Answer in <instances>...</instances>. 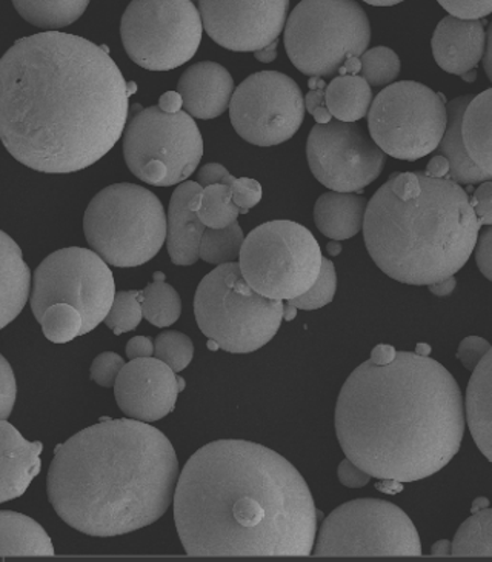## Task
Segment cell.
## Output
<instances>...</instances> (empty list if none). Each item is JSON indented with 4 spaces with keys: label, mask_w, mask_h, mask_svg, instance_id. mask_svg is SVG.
I'll return each mask as SVG.
<instances>
[{
    "label": "cell",
    "mask_w": 492,
    "mask_h": 562,
    "mask_svg": "<svg viewBox=\"0 0 492 562\" xmlns=\"http://www.w3.org/2000/svg\"><path fill=\"white\" fill-rule=\"evenodd\" d=\"M135 91L105 47L67 33L24 37L0 59V140L34 171L85 170L124 135Z\"/></svg>",
    "instance_id": "cell-1"
},
{
    "label": "cell",
    "mask_w": 492,
    "mask_h": 562,
    "mask_svg": "<svg viewBox=\"0 0 492 562\" xmlns=\"http://www.w3.org/2000/svg\"><path fill=\"white\" fill-rule=\"evenodd\" d=\"M190 557H308L318 510L291 462L261 443L222 439L197 450L174 488Z\"/></svg>",
    "instance_id": "cell-2"
},
{
    "label": "cell",
    "mask_w": 492,
    "mask_h": 562,
    "mask_svg": "<svg viewBox=\"0 0 492 562\" xmlns=\"http://www.w3.org/2000/svg\"><path fill=\"white\" fill-rule=\"evenodd\" d=\"M465 423L453 374L411 351L358 366L335 405L345 457L369 476L394 483L425 480L448 465L459 453Z\"/></svg>",
    "instance_id": "cell-3"
},
{
    "label": "cell",
    "mask_w": 492,
    "mask_h": 562,
    "mask_svg": "<svg viewBox=\"0 0 492 562\" xmlns=\"http://www.w3.org/2000/svg\"><path fill=\"white\" fill-rule=\"evenodd\" d=\"M178 477V457L162 431L142 420L106 419L57 447L47 491L72 529L119 537L167 514Z\"/></svg>",
    "instance_id": "cell-4"
},
{
    "label": "cell",
    "mask_w": 492,
    "mask_h": 562,
    "mask_svg": "<svg viewBox=\"0 0 492 562\" xmlns=\"http://www.w3.org/2000/svg\"><path fill=\"white\" fill-rule=\"evenodd\" d=\"M480 227L460 183L394 173L366 205L362 231L385 274L403 284L430 285L464 269Z\"/></svg>",
    "instance_id": "cell-5"
},
{
    "label": "cell",
    "mask_w": 492,
    "mask_h": 562,
    "mask_svg": "<svg viewBox=\"0 0 492 562\" xmlns=\"http://www.w3.org/2000/svg\"><path fill=\"white\" fill-rule=\"evenodd\" d=\"M83 232L91 250L108 266H144L167 239V213L152 191L136 183H114L88 205Z\"/></svg>",
    "instance_id": "cell-6"
},
{
    "label": "cell",
    "mask_w": 492,
    "mask_h": 562,
    "mask_svg": "<svg viewBox=\"0 0 492 562\" xmlns=\"http://www.w3.org/2000/svg\"><path fill=\"white\" fill-rule=\"evenodd\" d=\"M284 301L255 293L239 262L222 263L207 274L194 297V315L202 333L228 353H253L277 335Z\"/></svg>",
    "instance_id": "cell-7"
},
{
    "label": "cell",
    "mask_w": 492,
    "mask_h": 562,
    "mask_svg": "<svg viewBox=\"0 0 492 562\" xmlns=\"http://www.w3.org/2000/svg\"><path fill=\"white\" fill-rule=\"evenodd\" d=\"M371 42V24L356 0H302L286 19L285 48L294 67L325 78Z\"/></svg>",
    "instance_id": "cell-8"
},
{
    "label": "cell",
    "mask_w": 492,
    "mask_h": 562,
    "mask_svg": "<svg viewBox=\"0 0 492 562\" xmlns=\"http://www.w3.org/2000/svg\"><path fill=\"white\" fill-rule=\"evenodd\" d=\"M322 258L319 243L307 227L293 221H271L243 239L239 267L255 293L289 301L311 289Z\"/></svg>",
    "instance_id": "cell-9"
},
{
    "label": "cell",
    "mask_w": 492,
    "mask_h": 562,
    "mask_svg": "<svg viewBox=\"0 0 492 562\" xmlns=\"http://www.w3.org/2000/svg\"><path fill=\"white\" fill-rule=\"evenodd\" d=\"M124 156L129 171L148 186H178L197 170L204 139L186 111L165 113L150 106L124 130Z\"/></svg>",
    "instance_id": "cell-10"
},
{
    "label": "cell",
    "mask_w": 492,
    "mask_h": 562,
    "mask_svg": "<svg viewBox=\"0 0 492 562\" xmlns=\"http://www.w3.org/2000/svg\"><path fill=\"white\" fill-rule=\"evenodd\" d=\"M314 557H421L410 516L388 501L354 499L335 508L316 535Z\"/></svg>",
    "instance_id": "cell-11"
},
{
    "label": "cell",
    "mask_w": 492,
    "mask_h": 562,
    "mask_svg": "<svg viewBox=\"0 0 492 562\" xmlns=\"http://www.w3.org/2000/svg\"><path fill=\"white\" fill-rule=\"evenodd\" d=\"M366 116L377 147L385 155L410 162L437 150L448 121L445 95L413 80L381 90Z\"/></svg>",
    "instance_id": "cell-12"
},
{
    "label": "cell",
    "mask_w": 492,
    "mask_h": 562,
    "mask_svg": "<svg viewBox=\"0 0 492 562\" xmlns=\"http://www.w3.org/2000/svg\"><path fill=\"white\" fill-rule=\"evenodd\" d=\"M121 34L133 63L145 70L170 71L196 55L204 25L191 0H133Z\"/></svg>",
    "instance_id": "cell-13"
},
{
    "label": "cell",
    "mask_w": 492,
    "mask_h": 562,
    "mask_svg": "<svg viewBox=\"0 0 492 562\" xmlns=\"http://www.w3.org/2000/svg\"><path fill=\"white\" fill-rule=\"evenodd\" d=\"M116 294L108 263L93 250L70 247L44 259L33 277L32 310L41 321L53 304H68L82 316V335L104 323Z\"/></svg>",
    "instance_id": "cell-14"
},
{
    "label": "cell",
    "mask_w": 492,
    "mask_h": 562,
    "mask_svg": "<svg viewBox=\"0 0 492 562\" xmlns=\"http://www.w3.org/2000/svg\"><path fill=\"white\" fill-rule=\"evenodd\" d=\"M228 109L236 133L258 147L286 143L305 120L302 90L278 71L254 72L243 80L232 91Z\"/></svg>",
    "instance_id": "cell-15"
},
{
    "label": "cell",
    "mask_w": 492,
    "mask_h": 562,
    "mask_svg": "<svg viewBox=\"0 0 492 562\" xmlns=\"http://www.w3.org/2000/svg\"><path fill=\"white\" fill-rule=\"evenodd\" d=\"M311 173L339 193H364L384 171L387 155L354 122L330 121L311 130L307 143Z\"/></svg>",
    "instance_id": "cell-16"
},
{
    "label": "cell",
    "mask_w": 492,
    "mask_h": 562,
    "mask_svg": "<svg viewBox=\"0 0 492 562\" xmlns=\"http://www.w3.org/2000/svg\"><path fill=\"white\" fill-rule=\"evenodd\" d=\"M202 25L220 47L259 52L278 40L289 0H199Z\"/></svg>",
    "instance_id": "cell-17"
},
{
    "label": "cell",
    "mask_w": 492,
    "mask_h": 562,
    "mask_svg": "<svg viewBox=\"0 0 492 562\" xmlns=\"http://www.w3.org/2000/svg\"><path fill=\"white\" fill-rule=\"evenodd\" d=\"M185 381L158 358L131 359L114 382L117 405L128 418L156 423L174 411Z\"/></svg>",
    "instance_id": "cell-18"
},
{
    "label": "cell",
    "mask_w": 492,
    "mask_h": 562,
    "mask_svg": "<svg viewBox=\"0 0 492 562\" xmlns=\"http://www.w3.org/2000/svg\"><path fill=\"white\" fill-rule=\"evenodd\" d=\"M234 80L230 71L216 63L191 65L178 83L182 109L196 120H215L230 106Z\"/></svg>",
    "instance_id": "cell-19"
},
{
    "label": "cell",
    "mask_w": 492,
    "mask_h": 562,
    "mask_svg": "<svg viewBox=\"0 0 492 562\" xmlns=\"http://www.w3.org/2000/svg\"><path fill=\"white\" fill-rule=\"evenodd\" d=\"M487 47L484 22L448 16L438 22L433 36V55L438 67L461 76L474 70Z\"/></svg>",
    "instance_id": "cell-20"
},
{
    "label": "cell",
    "mask_w": 492,
    "mask_h": 562,
    "mask_svg": "<svg viewBox=\"0 0 492 562\" xmlns=\"http://www.w3.org/2000/svg\"><path fill=\"white\" fill-rule=\"evenodd\" d=\"M41 442L26 441L16 427L0 420V504L24 495L41 473Z\"/></svg>",
    "instance_id": "cell-21"
},
{
    "label": "cell",
    "mask_w": 492,
    "mask_h": 562,
    "mask_svg": "<svg viewBox=\"0 0 492 562\" xmlns=\"http://www.w3.org/2000/svg\"><path fill=\"white\" fill-rule=\"evenodd\" d=\"M202 190L199 182H182L171 196L167 216L168 255L175 266H193L199 261L201 238L205 232L191 199Z\"/></svg>",
    "instance_id": "cell-22"
},
{
    "label": "cell",
    "mask_w": 492,
    "mask_h": 562,
    "mask_svg": "<svg viewBox=\"0 0 492 562\" xmlns=\"http://www.w3.org/2000/svg\"><path fill=\"white\" fill-rule=\"evenodd\" d=\"M32 289V271L21 247L0 231V330L24 310Z\"/></svg>",
    "instance_id": "cell-23"
},
{
    "label": "cell",
    "mask_w": 492,
    "mask_h": 562,
    "mask_svg": "<svg viewBox=\"0 0 492 562\" xmlns=\"http://www.w3.org/2000/svg\"><path fill=\"white\" fill-rule=\"evenodd\" d=\"M368 199L356 193L330 191L316 202L314 221L322 235L333 240L354 238L364 227Z\"/></svg>",
    "instance_id": "cell-24"
},
{
    "label": "cell",
    "mask_w": 492,
    "mask_h": 562,
    "mask_svg": "<svg viewBox=\"0 0 492 562\" xmlns=\"http://www.w3.org/2000/svg\"><path fill=\"white\" fill-rule=\"evenodd\" d=\"M474 95H460L454 99L446 105V128L444 136H442L440 144L437 150L442 156H445L449 162V179L464 186H474V183H482L491 181L492 175L483 171L482 168L476 166L469 159L467 148H465L464 139H461V116L467 109L468 103Z\"/></svg>",
    "instance_id": "cell-25"
},
{
    "label": "cell",
    "mask_w": 492,
    "mask_h": 562,
    "mask_svg": "<svg viewBox=\"0 0 492 562\" xmlns=\"http://www.w3.org/2000/svg\"><path fill=\"white\" fill-rule=\"evenodd\" d=\"M492 351L484 355L482 361L472 370L467 390L464 411L467 412L468 427L480 452L492 461Z\"/></svg>",
    "instance_id": "cell-26"
},
{
    "label": "cell",
    "mask_w": 492,
    "mask_h": 562,
    "mask_svg": "<svg viewBox=\"0 0 492 562\" xmlns=\"http://www.w3.org/2000/svg\"><path fill=\"white\" fill-rule=\"evenodd\" d=\"M52 538L39 522L16 512H0V557H53Z\"/></svg>",
    "instance_id": "cell-27"
},
{
    "label": "cell",
    "mask_w": 492,
    "mask_h": 562,
    "mask_svg": "<svg viewBox=\"0 0 492 562\" xmlns=\"http://www.w3.org/2000/svg\"><path fill=\"white\" fill-rule=\"evenodd\" d=\"M491 105L492 90L474 95L461 116V139L469 159L487 173L492 175L491 159Z\"/></svg>",
    "instance_id": "cell-28"
},
{
    "label": "cell",
    "mask_w": 492,
    "mask_h": 562,
    "mask_svg": "<svg viewBox=\"0 0 492 562\" xmlns=\"http://www.w3.org/2000/svg\"><path fill=\"white\" fill-rule=\"evenodd\" d=\"M373 91L362 76L341 75L325 88V103L335 121L357 122L368 114Z\"/></svg>",
    "instance_id": "cell-29"
},
{
    "label": "cell",
    "mask_w": 492,
    "mask_h": 562,
    "mask_svg": "<svg viewBox=\"0 0 492 562\" xmlns=\"http://www.w3.org/2000/svg\"><path fill=\"white\" fill-rule=\"evenodd\" d=\"M13 5L28 24L57 30L79 21L90 0H13Z\"/></svg>",
    "instance_id": "cell-30"
},
{
    "label": "cell",
    "mask_w": 492,
    "mask_h": 562,
    "mask_svg": "<svg viewBox=\"0 0 492 562\" xmlns=\"http://www.w3.org/2000/svg\"><path fill=\"white\" fill-rule=\"evenodd\" d=\"M140 305L148 323L160 328L178 323L182 313L181 296L167 284L163 273H156L155 282L140 292Z\"/></svg>",
    "instance_id": "cell-31"
},
{
    "label": "cell",
    "mask_w": 492,
    "mask_h": 562,
    "mask_svg": "<svg viewBox=\"0 0 492 562\" xmlns=\"http://www.w3.org/2000/svg\"><path fill=\"white\" fill-rule=\"evenodd\" d=\"M197 217L207 228H225L238 221L242 210L232 202V191L225 183L202 187L197 198Z\"/></svg>",
    "instance_id": "cell-32"
},
{
    "label": "cell",
    "mask_w": 492,
    "mask_h": 562,
    "mask_svg": "<svg viewBox=\"0 0 492 562\" xmlns=\"http://www.w3.org/2000/svg\"><path fill=\"white\" fill-rule=\"evenodd\" d=\"M491 521V508L484 507L461 524L451 542L453 557H492Z\"/></svg>",
    "instance_id": "cell-33"
},
{
    "label": "cell",
    "mask_w": 492,
    "mask_h": 562,
    "mask_svg": "<svg viewBox=\"0 0 492 562\" xmlns=\"http://www.w3.org/2000/svg\"><path fill=\"white\" fill-rule=\"evenodd\" d=\"M243 235L238 221L225 228H205L201 238L199 259L213 266L236 262L242 248Z\"/></svg>",
    "instance_id": "cell-34"
},
{
    "label": "cell",
    "mask_w": 492,
    "mask_h": 562,
    "mask_svg": "<svg viewBox=\"0 0 492 562\" xmlns=\"http://www.w3.org/2000/svg\"><path fill=\"white\" fill-rule=\"evenodd\" d=\"M197 182L202 187L213 186V183H225L232 191V202L247 214L248 210L253 209L262 201V186L254 179L234 178L220 164L211 162L201 168L197 173Z\"/></svg>",
    "instance_id": "cell-35"
},
{
    "label": "cell",
    "mask_w": 492,
    "mask_h": 562,
    "mask_svg": "<svg viewBox=\"0 0 492 562\" xmlns=\"http://www.w3.org/2000/svg\"><path fill=\"white\" fill-rule=\"evenodd\" d=\"M39 323L45 338L55 344H67L82 335V316L78 310L62 302L49 305Z\"/></svg>",
    "instance_id": "cell-36"
},
{
    "label": "cell",
    "mask_w": 492,
    "mask_h": 562,
    "mask_svg": "<svg viewBox=\"0 0 492 562\" xmlns=\"http://www.w3.org/2000/svg\"><path fill=\"white\" fill-rule=\"evenodd\" d=\"M358 60H361L362 78L369 83V87L388 86L400 75V59L391 48L366 49Z\"/></svg>",
    "instance_id": "cell-37"
},
{
    "label": "cell",
    "mask_w": 492,
    "mask_h": 562,
    "mask_svg": "<svg viewBox=\"0 0 492 562\" xmlns=\"http://www.w3.org/2000/svg\"><path fill=\"white\" fill-rule=\"evenodd\" d=\"M155 357L165 362L173 372L181 373L193 361V341L181 331L160 333L155 342Z\"/></svg>",
    "instance_id": "cell-38"
},
{
    "label": "cell",
    "mask_w": 492,
    "mask_h": 562,
    "mask_svg": "<svg viewBox=\"0 0 492 562\" xmlns=\"http://www.w3.org/2000/svg\"><path fill=\"white\" fill-rule=\"evenodd\" d=\"M142 305H140V292L129 290L114 294L112 308L105 316V324L114 331V335H122L136 330L137 325L142 321Z\"/></svg>",
    "instance_id": "cell-39"
},
{
    "label": "cell",
    "mask_w": 492,
    "mask_h": 562,
    "mask_svg": "<svg viewBox=\"0 0 492 562\" xmlns=\"http://www.w3.org/2000/svg\"><path fill=\"white\" fill-rule=\"evenodd\" d=\"M337 290V274L334 263L330 259L322 258V267L314 284L302 296L286 301L294 308L318 310L333 302Z\"/></svg>",
    "instance_id": "cell-40"
},
{
    "label": "cell",
    "mask_w": 492,
    "mask_h": 562,
    "mask_svg": "<svg viewBox=\"0 0 492 562\" xmlns=\"http://www.w3.org/2000/svg\"><path fill=\"white\" fill-rule=\"evenodd\" d=\"M124 366V358H121L119 355L112 353V351L99 355L91 366V380L101 387L112 389Z\"/></svg>",
    "instance_id": "cell-41"
},
{
    "label": "cell",
    "mask_w": 492,
    "mask_h": 562,
    "mask_svg": "<svg viewBox=\"0 0 492 562\" xmlns=\"http://www.w3.org/2000/svg\"><path fill=\"white\" fill-rule=\"evenodd\" d=\"M18 385L10 362L0 355V420L9 419L16 404Z\"/></svg>",
    "instance_id": "cell-42"
},
{
    "label": "cell",
    "mask_w": 492,
    "mask_h": 562,
    "mask_svg": "<svg viewBox=\"0 0 492 562\" xmlns=\"http://www.w3.org/2000/svg\"><path fill=\"white\" fill-rule=\"evenodd\" d=\"M308 86H310V91H308L307 98H305V109L308 110V113L312 114L318 124H328V122L333 121V116L328 111L325 103V80L311 76Z\"/></svg>",
    "instance_id": "cell-43"
},
{
    "label": "cell",
    "mask_w": 492,
    "mask_h": 562,
    "mask_svg": "<svg viewBox=\"0 0 492 562\" xmlns=\"http://www.w3.org/2000/svg\"><path fill=\"white\" fill-rule=\"evenodd\" d=\"M438 3L459 19H483L492 11V0H438Z\"/></svg>",
    "instance_id": "cell-44"
},
{
    "label": "cell",
    "mask_w": 492,
    "mask_h": 562,
    "mask_svg": "<svg viewBox=\"0 0 492 562\" xmlns=\"http://www.w3.org/2000/svg\"><path fill=\"white\" fill-rule=\"evenodd\" d=\"M490 350L491 346L487 339L479 338V336H469V338L461 341L459 350H457V358L465 366V369L474 370Z\"/></svg>",
    "instance_id": "cell-45"
},
{
    "label": "cell",
    "mask_w": 492,
    "mask_h": 562,
    "mask_svg": "<svg viewBox=\"0 0 492 562\" xmlns=\"http://www.w3.org/2000/svg\"><path fill=\"white\" fill-rule=\"evenodd\" d=\"M492 183L484 181L480 183L479 189L476 190L474 196L469 199L471 201L472 210H474L477 221L480 225L492 224Z\"/></svg>",
    "instance_id": "cell-46"
},
{
    "label": "cell",
    "mask_w": 492,
    "mask_h": 562,
    "mask_svg": "<svg viewBox=\"0 0 492 562\" xmlns=\"http://www.w3.org/2000/svg\"><path fill=\"white\" fill-rule=\"evenodd\" d=\"M476 261L482 271L483 277L492 279V228L488 225L487 231L482 233L480 239H477L476 247Z\"/></svg>",
    "instance_id": "cell-47"
},
{
    "label": "cell",
    "mask_w": 492,
    "mask_h": 562,
    "mask_svg": "<svg viewBox=\"0 0 492 562\" xmlns=\"http://www.w3.org/2000/svg\"><path fill=\"white\" fill-rule=\"evenodd\" d=\"M339 481H341L345 487L361 488L369 484L371 476L346 458V460L342 461L341 465H339Z\"/></svg>",
    "instance_id": "cell-48"
},
{
    "label": "cell",
    "mask_w": 492,
    "mask_h": 562,
    "mask_svg": "<svg viewBox=\"0 0 492 562\" xmlns=\"http://www.w3.org/2000/svg\"><path fill=\"white\" fill-rule=\"evenodd\" d=\"M127 357L129 359L155 357V342L147 336H136L127 344Z\"/></svg>",
    "instance_id": "cell-49"
},
{
    "label": "cell",
    "mask_w": 492,
    "mask_h": 562,
    "mask_svg": "<svg viewBox=\"0 0 492 562\" xmlns=\"http://www.w3.org/2000/svg\"><path fill=\"white\" fill-rule=\"evenodd\" d=\"M425 173L431 176V178H446L449 173L448 159L442 155L434 156V158L430 160Z\"/></svg>",
    "instance_id": "cell-50"
},
{
    "label": "cell",
    "mask_w": 492,
    "mask_h": 562,
    "mask_svg": "<svg viewBox=\"0 0 492 562\" xmlns=\"http://www.w3.org/2000/svg\"><path fill=\"white\" fill-rule=\"evenodd\" d=\"M159 109L165 113H178L182 110V98L178 91H168V93L160 95Z\"/></svg>",
    "instance_id": "cell-51"
},
{
    "label": "cell",
    "mask_w": 492,
    "mask_h": 562,
    "mask_svg": "<svg viewBox=\"0 0 492 562\" xmlns=\"http://www.w3.org/2000/svg\"><path fill=\"white\" fill-rule=\"evenodd\" d=\"M457 281L456 278L449 277L442 279V281L430 284V292L436 294L438 297L449 296L456 290Z\"/></svg>",
    "instance_id": "cell-52"
},
{
    "label": "cell",
    "mask_w": 492,
    "mask_h": 562,
    "mask_svg": "<svg viewBox=\"0 0 492 562\" xmlns=\"http://www.w3.org/2000/svg\"><path fill=\"white\" fill-rule=\"evenodd\" d=\"M277 41H274L273 44H270L268 47L259 49V52L254 53L255 59L261 60L263 64L273 63L277 57Z\"/></svg>",
    "instance_id": "cell-53"
},
{
    "label": "cell",
    "mask_w": 492,
    "mask_h": 562,
    "mask_svg": "<svg viewBox=\"0 0 492 562\" xmlns=\"http://www.w3.org/2000/svg\"><path fill=\"white\" fill-rule=\"evenodd\" d=\"M431 554L433 557H451V542L446 541V539L436 542L431 549Z\"/></svg>",
    "instance_id": "cell-54"
},
{
    "label": "cell",
    "mask_w": 492,
    "mask_h": 562,
    "mask_svg": "<svg viewBox=\"0 0 492 562\" xmlns=\"http://www.w3.org/2000/svg\"><path fill=\"white\" fill-rule=\"evenodd\" d=\"M358 71H361V60H358V57H351L339 70L341 75H357Z\"/></svg>",
    "instance_id": "cell-55"
},
{
    "label": "cell",
    "mask_w": 492,
    "mask_h": 562,
    "mask_svg": "<svg viewBox=\"0 0 492 562\" xmlns=\"http://www.w3.org/2000/svg\"><path fill=\"white\" fill-rule=\"evenodd\" d=\"M364 2L373 7H394L405 2V0H364Z\"/></svg>",
    "instance_id": "cell-56"
},
{
    "label": "cell",
    "mask_w": 492,
    "mask_h": 562,
    "mask_svg": "<svg viewBox=\"0 0 492 562\" xmlns=\"http://www.w3.org/2000/svg\"><path fill=\"white\" fill-rule=\"evenodd\" d=\"M327 250L330 255L339 256L342 254V246L339 244V240H333V243L328 244Z\"/></svg>",
    "instance_id": "cell-57"
},
{
    "label": "cell",
    "mask_w": 492,
    "mask_h": 562,
    "mask_svg": "<svg viewBox=\"0 0 492 562\" xmlns=\"http://www.w3.org/2000/svg\"><path fill=\"white\" fill-rule=\"evenodd\" d=\"M417 353L422 355V357H430L431 349L426 344H419Z\"/></svg>",
    "instance_id": "cell-58"
},
{
    "label": "cell",
    "mask_w": 492,
    "mask_h": 562,
    "mask_svg": "<svg viewBox=\"0 0 492 562\" xmlns=\"http://www.w3.org/2000/svg\"><path fill=\"white\" fill-rule=\"evenodd\" d=\"M477 76L476 68L474 70H469L465 72V75H461V79L467 80V82H474Z\"/></svg>",
    "instance_id": "cell-59"
}]
</instances>
